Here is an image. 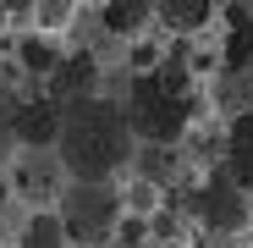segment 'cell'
Wrapping results in <instances>:
<instances>
[{"label": "cell", "mask_w": 253, "mask_h": 248, "mask_svg": "<svg viewBox=\"0 0 253 248\" xmlns=\"http://www.w3.org/2000/svg\"><path fill=\"white\" fill-rule=\"evenodd\" d=\"M6 28H11V11H6V6H0V39H6Z\"/></svg>", "instance_id": "cell-18"}, {"label": "cell", "mask_w": 253, "mask_h": 248, "mask_svg": "<svg viewBox=\"0 0 253 248\" xmlns=\"http://www.w3.org/2000/svg\"><path fill=\"white\" fill-rule=\"evenodd\" d=\"M17 61H22L33 77H50L66 55H61V45H55V33H28L22 45H17Z\"/></svg>", "instance_id": "cell-9"}, {"label": "cell", "mask_w": 253, "mask_h": 248, "mask_svg": "<svg viewBox=\"0 0 253 248\" xmlns=\"http://www.w3.org/2000/svg\"><path fill=\"white\" fill-rule=\"evenodd\" d=\"M187 116H193V99H187V77L171 66V72H154V77H143V94H138V105H132V133H138V144H176L182 138V127H187Z\"/></svg>", "instance_id": "cell-3"}, {"label": "cell", "mask_w": 253, "mask_h": 248, "mask_svg": "<svg viewBox=\"0 0 253 248\" xmlns=\"http://www.w3.org/2000/svg\"><path fill=\"white\" fill-rule=\"evenodd\" d=\"M17 248H72V237H66V226H61L55 210H33L28 226L17 232Z\"/></svg>", "instance_id": "cell-8"}, {"label": "cell", "mask_w": 253, "mask_h": 248, "mask_svg": "<svg viewBox=\"0 0 253 248\" xmlns=\"http://www.w3.org/2000/svg\"><path fill=\"white\" fill-rule=\"evenodd\" d=\"M77 22V0H33V28L39 33H66Z\"/></svg>", "instance_id": "cell-11"}, {"label": "cell", "mask_w": 253, "mask_h": 248, "mask_svg": "<svg viewBox=\"0 0 253 248\" xmlns=\"http://www.w3.org/2000/svg\"><path fill=\"white\" fill-rule=\"evenodd\" d=\"M61 171H66V165H61L50 149H17V160H11L6 177H11V188H17L28 204H39V210H44V204L61 198V188H66Z\"/></svg>", "instance_id": "cell-4"}, {"label": "cell", "mask_w": 253, "mask_h": 248, "mask_svg": "<svg viewBox=\"0 0 253 248\" xmlns=\"http://www.w3.org/2000/svg\"><path fill=\"white\" fill-rule=\"evenodd\" d=\"M138 154V133L116 99L83 94L61 105V133H55V160L77 182H121V171Z\"/></svg>", "instance_id": "cell-1"}, {"label": "cell", "mask_w": 253, "mask_h": 248, "mask_svg": "<svg viewBox=\"0 0 253 248\" xmlns=\"http://www.w3.org/2000/svg\"><path fill=\"white\" fill-rule=\"evenodd\" d=\"M132 160H138L143 182H154V188H165V182L176 177V149H171V144H143Z\"/></svg>", "instance_id": "cell-10"}, {"label": "cell", "mask_w": 253, "mask_h": 248, "mask_svg": "<svg viewBox=\"0 0 253 248\" xmlns=\"http://www.w3.org/2000/svg\"><path fill=\"white\" fill-rule=\"evenodd\" d=\"M55 215L66 226V237L77 248H105L126 215V198H121V182H66L61 198H55Z\"/></svg>", "instance_id": "cell-2"}, {"label": "cell", "mask_w": 253, "mask_h": 248, "mask_svg": "<svg viewBox=\"0 0 253 248\" xmlns=\"http://www.w3.org/2000/svg\"><path fill=\"white\" fill-rule=\"evenodd\" d=\"M0 6L11 11V22H17V17H28V22H33V0H0Z\"/></svg>", "instance_id": "cell-17"}, {"label": "cell", "mask_w": 253, "mask_h": 248, "mask_svg": "<svg viewBox=\"0 0 253 248\" xmlns=\"http://www.w3.org/2000/svg\"><path fill=\"white\" fill-rule=\"evenodd\" d=\"M231 177L242 182V188H253V121L242 127V138H237V160H231Z\"/></svg>", "instance_id": "cell-13"}, {"label": "cell", "mask_w": 253, "mask_h": 248, "mask_svg": "<svg viewBox=\"0 0 253 248\" xmlns=\"http://www.w3.org/2000/svg\"><path fill=\"white\" fill-rule=\"evenodd\" d=\"M121 198H126V204H132V210H149V204H154V182H143V177H138V182H132V188H126Z\"/></svg>", "instance_id": "cell-15"}, {"label": "cell", "mask_w": 253, "mask_h": 248, "mask_svg": "<svg viewBox=\"0 0 253 248\" xmlns=\"http://www.w3.org/2000/svg\"><path fill=\"white\" fill-rule=\"evenodd\" d=\"M215 11H220V0H154V17L171 33H198L215 22Z\"/></svg>", "instance_id": "cell-7"}, {"label": "cell", "mask_w": 253, "mask_h": 248, "mask_svg": "<svg viewBox=\"0 0 253 248\" xmlns=\"http://www.w3.org/2000/svg\"><path fill=\"white\" fill-rule=\"evenodd\" d=\"M116 237H121L126 248H138V243H149V221H143V215H121V226H116Z\"/></svg>", "instance_id": "cell-14"}, {"label": "cell", "mask_w": 253, "mask_h": 248, "mask_svg": "<svg viewBox=\"0 0 253 248\" xmlns=\"http://www.w3.org/2000/svg\"><path fill=\"white\" fill-rule=\"evenodd\" d=\"M99 22L116 39H143V28L154 22V0H99Z\"/></svg>", "instance_id": "cell-6"}, {"label": "cell", "mask_w": 253, "mask_h": 248, "mask_svg": "<svg viewBox=\"0 0 253 248\" xmlns=\"http://www.w3.org/2000/svg\"><path fill=\"white\" fill-rule=\"evenodd\" d=\"M11 198H17V188H11V177L0 171V221H6V210H11Z\"/></svg>", "instance_id": "cell-16"}, {"label": "cell", "mask_w": 253, "mask_h": 248, "mask_svg": "<svg viewBox=\"0 0 253 248\" xmlns=\"http://www.w3.org/2000/svg\"><path fill=\"white\" fill-rule=\"evenodd\" d=\"M17 149H22V144H17V94L0 83V171L17 160Z\"/></svg>", "instance_id": "cell-12"}, {"label": "cell", "mask_w": 253, "mask_h": 248, "mask_svg": "<svg viewBox=\"0 0 253 248\" xmlns=\"http://www.w3.org/2000/svg\"><path fill=\"white\" fill-rule=\"evenodd\" d=\"M198 210H204V221L215 226V232H237V226H248L242 182H237L231 171H215V177L204 182V193H198Z\"/></svg>", "instance_id": "cell-5"}]
</instances>
